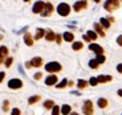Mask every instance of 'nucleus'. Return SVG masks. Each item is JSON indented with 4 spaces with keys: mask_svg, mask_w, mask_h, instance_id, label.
<instances>
[{
    "mask_svg": "<svg viewBox=\"0 0 122 115\" xmlns=\"http://www.w3.org/2000/svg\"><path fill=\"white\" fill-rule=\"evenodd\" d=\"M62 69L61 67V64L60 62H57V61H52V62H48V64L45 65V70L48 73H58L60 70Z\"/></svg>",
    "mask_w": 122,
    "mask_h": 115,
    "instance_id": "nucleus-1",
    "label": "nucleus"
},
{
    "mask_svg": "<svg viewBox=\"0 0 122 115\" xmlns=\"http://www.w3.org/2000/svg\"><path fill=\"white\" fill-rule=\"evenodd\" d=\"M57 13L60 16H68L70 13V5L68 3H60L57 5Z\"/></svg>",
    "mask_w": 122,
    "mask_h": 115,
    "instance_id": "nucleus-2",
    "label": "nucleus"
},
{
    "mask_svg": "<svg viewBox=\"0 0 122 115\" xmlns=\"http://www.w3.org/2000/svg\"><path fill=\"white\" fill-rule=\"evenodd\" d=\"M119 7V0H106L104 4V8L107 12H113Z\"/></svg>",
    "mask_w": 122,
    "mask_h": 115,
    "instance_id": "nucleus-3",
    "label": "nucleus"
},
{
    "mask_svg": "<svg viewBox=\"0 0 122 115\" xmlns=\"http://www.w3.org/2000/svg\"><path fill=\"white\" fill-rule=\"evenodd\" d=\"M8 87L12 89V90H17V89L23 87V81L19 78H12L8 81Z\"/></svg>",
    "mask_w": 122,
    "mask_h": 115,
    "instance_id": "nucleus-4",
    "label": "nucleus"
},
{
    "mask_svg": "<svg viewBox=\"0 0 122 115\" xmlns=\"http://www.w3.org/2000/svg\"><path fill=\"white\" fill-rule=\"evenodd\" d=\"M82 112L85 115H92L93 114V102H92L90 99L85 101V103H84V106H82Z\"/></svg>",
    "mask_w": 122,
    "mask_h": 115,
    "instance_id": "nucleus-5",
    "label": "nucleus"
},
{
    "mask_svg": "<svg viewBox=\"0 0 122 115\" xmlns=\"http://www.w3.org/2000/svg\"><path fill=\"white\" fill-rule=\"evenodd\" d=\"M44 7H45V3L41 1V0H39V1H36V3L33 4L32 11H33V13H41L44 11Z\"/></svg>",
    "mask_w": 122,
    "mask_h": 115,
    "instance_id": "nucleus-6",
    "label": "nucleus"
},
{
    "mask_svg": "<svg viewBox=\"0 0 122 115\" xmlns=\"http://www.w3.org/2000/svg\"><path fill=\"white\" fill-rule=\"evenodd\" d=\"M53 11H55V8H53L52 4H51V3H45V7H44V11L41 12V16H44V17L51 16L53 13Z\"/></svg>",
    "mask_w": 122,
    "mask_h": 115,
    "instance_id": "nucleus-7",
    "label": "nucleus"
},
{
    "mask_svg": "<svg viewBox=\"0 0 122 115\" xmlns=\"http://www.w3.org/2000/svg\"><path fill=\"white\" fill-rule=\"evenodd\" d=\"M86 7H88V1H86V0H78L77 3H74L73 9L76 11V12H80L81 9L86 8Z\"/></svg>",
    "mask_w": 122,
    "mask_h": 115,
    "instance_id": "nucleus-8",
    "label": "nucleus"
},
{
    "mask_svg": "<svg viewBox=\"0 0 122 115\" xmlns=\"http://www.w3.org/2000/svg\"><path fill=\"white\" fill-rule=\"evenodd\" d=\"M89 49L93 50L96 54H104V48L101 45H98V44H90V45H89Z\"/></svg>",
    "mask_w": 122,
    "mask_h": 115,
    "instance_id": "nucleus-9",
    "label": "nucleus"
},
{
    "mask_svg": "<svg viewBox=\"0 0 122 115\" xmlns=\"http://www.w3.org/2000/svg\"><path fill=\"white\" fill-rule=\"evenodd\" d=\"M56 83H57V76H56V74H51L49 77H46V79H45L46 86H53V85H56Z\"/></svg>",
    "mask_w": 122,
    "mask_h": 115,
    "instance_id": "nucleus-10",
    "label": "nucleus"
},
{
    "mask_svg": "<svg viewBox=\"0 0 122 115\" xmlns=\"http://www.w3.org/2000/svg\"><path fill=\"white\" fill-rule=\"evenodd\" d=\"M24 43H25V45H28V46L33 45V37H32V34H30L29 32H25V34H24Z\"/></svg>",
    "mask_w": 122,
    "mask_h": 115,
    "instance_id": "nucleus-11",
    "label": "nucleus"
},
{
    "mask_svg": "<svg viewBox=\"0 0 122 115\" xmlns=\"http://www.w3.org/2000/svg\"><path fill=\"white\" fill-rule=\"evenodd\" d=\"M30 64H32V66H35V67H40L41 65H43V58L41 57H33L32 60H30Z\"/></svg>",
    "mask_w": 122,
    "mask_h": 115,
    "instance_id": "nucleus-12",
    "label": "nucleus"
},
{
    "mask_svg": "<svg viewBox=\"0 0 122 115\" xmlns=\"http://www.w3.org/2000/svg\"><path fill=\"white\" fill-rule=\"evenodd\" d=\"M62 37H64V40L66 43H73L74 41V34L72 33V32H64Z\"/></svg>",
    "mask_w": 122,
    "mask_h": 115,
    "instance_id": "nucleus-13",
    "label": "nucleus"
},
{
    "mask_svg": "<svg viewBox=\"0 0 122 115\" xmlns=\"http://www.w3.org/2000/svg\"><path fill=\"white\" fill-rule=\"evenodd\" d=\"M94 29H96V33H97V34H100L101 37H105L104 28H102V25H101L100 23H96V24H94Z\"/></svg>",
    "mask_w": 122,
    "mask_h": 115,
    "instance_id": "nucleus-14",
    "label": "nucleus"
},
{
    "mask_svg": "<svg viewBox=\"0 0 122 115\" xmlns=\"http://www.w3.org/2000/svg\"><path fill=\"white\" fill-rule=\"evenodd\" d=\"M112 79H113V77H112V76H98V77H97L98 83H105V82H110Z\"/></svg>",
    "mask_w": 122,
    "mask_h": 115,
    "instance_id": "nucleus-15",
    "label": "nucleus"
},
{
    "mask_svg": "<svg viewBox=\"0 0 122 115\" xmlns=\"http://www.w3.org/2000/svg\"><path fill=\"white\" fill-rule=\"evenodd\" d=\"M45 38H46V41H53L56 38V33L51 29L45 30Z\"/></svg>",
    "mask_w": 122,
    "mask_h": 115,
    "instance_id": "nucleus-16",
    "label": "nucleus"
},
{
    "mask_svg": "<svg viewBox=\"0 0 122 115\" xmlns=\"http://www.w3.org/2000/svg\"><path fill=\"white\" fill-rule=\"evenodd\" d=\"M45 36V30L43 28H37L36 29V34H35V40H40Z\"/></svg>",
    "mask_w": 122,
    "mask_h": 115,
    "instance_id": "nucleus-17",
    "label": "nucleus"
},
{
    "mask_svg": "<svg viewBox=\"0 0 122 115\" xmlns=\"http://www.w3.org/2000/svg\"><path fill=\"white\" fill-rule=\"evenodd\" d=\"M97 105H98L100 109H105V107L107 106V99H106V98H98Z\"/></svg>",
    "mask_w": 122,
    "mask_h": 115,
    "instance_id": "nucleus-18",
    "label": "nucleus"
},
{
    "mask_svg": "<svg viewBox=\"0 0 122 115\" xmlns=\"http://www.w3.org/2000/svg\"><path fill=\"white\" fill-rule=\"evenodd\" d=\"M72 112V107L69 105H64V106L61 107V114L62 115H69Z\"/></svg>",
    "mask_w": 122,
    "mask_h": 115,
    "instance_id": "nucleus-19",
    "label": "nucleus"
},
{
    "mask_svg": "<svg viewBox=\"0 0 122 115\" xmlns=\"http://www.w3.org/2000/svg\"><path fill=\"white\" fill-rule=\"evenodd\" d=\"M100 24L102 25V28H105V29L110 28V21L107 20V19H105V17H101L100 19Z\"/></svg>",
    "mask_w": 122,
    "mask_h": 115,
    "instance_id": "nucleus-20",
    "label": "nucleus"
},
{
    "mask_svg": "<svg viewBox=\"0 0 122 115\" xmlns=\"http://www.w3.org/2000/svg\"><path fill=\"white\" fill-rule=\"evenodd\" d=\"M86 36H88L89 38L92 40V41H96V40H97V36H98V34L96 33L94 30H88V32H86Z\"/></svg>",
    "mask_w": 122,
    "mask_h": 115,
    "instance_id": "nucleus-21",
    "label": "nucleus"
},
{
    "mask_svg": "<svg viewBox=\"0 0 122 115\" xmlns=\"http://www.w3.org/2000/svg\"><path fill=\"white\" fill-rule=\"evenodd\" d=\"M88 85H89V82L88 81H84V79H78V82H77V87L81 89V90H82V89H85Z\"/></svg>",
    "mask_w": 122,
    "mask_h": 115,
    "instance_id": "nucleus-22",
    "label": "nucleus"
},
{
    "mask_svg": "<svg viewBox=\"0 0 122 115\" xmlns=\"http://www.w3.org/2000/svg\"><path fill=\"white\" fill-rule=\"evenodd\" d=\"M72 48H73V50H81V49L84 48V44L81 43V41H76V43H73Z\"/></svg>",
    "mask_w": 122,
    "mask_h": 115,
    "instance_id": "nucleus-23",
    "label": "nucleus"
},
{
    "mask_svg": "<svg viewBox=\"0 0 122 115\" xmlns=\"http://www.w3.org/2000/svg\"><path fill=\"white\" fill-rule=\"evenodd\" d=\"M53 106H55V102H53L52 99H48V101H45V102H44V107H45L46 110L52 109Z\"/></svg>",
    "mask_w": 122,
    "mask_h": 115,
    "instance_id": "nucleus-24",
    "label": "nucleus"
},
{
    "mask_svg": "<svg viewBox=\"0 0 122 115\" xmlns=\"http://www.w3.org/2000/svg\"><path fill=\"white\" fill-rule=\"evenodd\" d=\"M39 101H40V95H33V97H30L28 99V103L29 105H33V103H37Z\"/></svg>",
    "mask_w": 122,
    "mask_h": 115,
    "instance_id": "nucleus-25",
    "label": "nucleus"
},
{
    "mask_svg": "<svg viewBox=\"0 0 122 115\" xmlns=\"http://www.w3.org/2000/svg\"><path fill=\"white\" fill-rule=\"evenodd\" d=\"M98 65H100V64L97 62V60H96V58H94V60H90V61H89V67H92V69H97Z\"/></svg>",
    "mask_w": 122,
    "mask_h": 115,
    "instance_id": "nucleus-26",
    "label": "nucleus"
},
{
    "mask_svg": "<svg viewBox=\"0 0 122 115\" xmlns=\"http://www.w3.org/2000/svg\"><path fill=\"white\" fill-rule=\"evenodd\" d=\"M65 86H68V79L66 78H64L60 83H58V85H56V87H57V89H64Z\"/></svg>",
    "mask_w": 122,
    "mask_h": 115,
    "instance_id": "nucleus-27",
    "label": "nucleus"
},
{
    "mask_svg": "<svg viewBox=\"0 0 122 115\" xmlns=\"http://www.w3.org/2000/svg\"><path fill=\"white\" fill-rule=\"evenodd\" d=\"M60 112H61V109L55 105V106L52 107V115H60Z\"/></svg>",
    "mask_w": 122,
    "mask_h": 115,
    "instance_id": "nucleus-28",
    "label": "nucleus"
},
{
    "mask_svg": "<svg viewBox=\"0 0 122 115\" xmlns=\"http://www.w3.org/2000/svg\"><path fill=\"white\" fill-rule=\"evenodd\" d=\"M96 60H97V62H98V64H104L106 58H105V56H104V54H97Z\"/></svg>",
    "mask_w": 122,
    "mask_h": 115,
    "instance_id": "nucleus-29",
    "label": "nucleus"
},
{
    "mask_svg": "<svg viewBox=\"0 0 122 115\" xmlns=\"http://www.w3.org/2000/svg\"><path fill=\"white\" fill-rule=\"evenodd\" d=\"M0 54L1 56H4V57H5L7 54H8V48H7V46H0Z\"/></svg>",
    "mask_w": 122,
    "mask_h": 115,
    "instance_id": "nucleus-30",
    "label": "nucleus"
},
{
    "mask_svg": "<svg viewBox=\"0 0 122 115\" xmlns=\"http://www.w3.org/2000/svg\"><path fill=\"white\" fill-rule=\"evenodd\" d=\"M89 85H90V86H97L98 85L97 78H96V77H92V78L89 79Z\"/></svg>",
    "mask_w": 122,
    "mask_h": 115,
    "instance_id": "nucleus-31",
    "label": "nucleus"
},
{
    "mask_svg": "<svg viewBox=\"0 0 122 115\" xmlns=\"http://www.w3.org/2000/svg\"><path fill=\"white\" fill-rule=\"evenodd\" d=\"M12 62H13V58H12V57H8V58L5 60V62H4V64H5V66H7V67H11Z\"/></svg>",
    "mask_w": 122,
    "mask_h": 115,
    "instance_id": "nucleus-32",
    "label": "nucleus"
},
{
    "mask_svg": "<svg viewBox=\"0 0 122 115\" xmlns=\"http://www.w3.org/2000/svg\"><path fill=\"white\" fill-rule=\"evenodd\" d=\"M8 110H9V102H8V101H4V102H3V111H8Z\"/></svg>",
    "mask_w": 122,
    "mask_h": 115,
    "instance_id": "nucleus-33",
    "label": "nucleus"
},
{
    "mask_svg": "<svg viewBox=\"0 0 122 115\" xmlns=\"http://www.w3.org/2000/svg\"><path fill=\"white\" fill-rule=\"evenodd\" d=\"M41 77H43V73H40V72H37L36 74L33 76V78L36 79V81H39V79H41Z\"/></svg>",
    "mask_w": 122,
    "mask_h": 115,
    "instance_id": "nucleus-34",
    "label": "nucleus"
},
{
    "mask_svg": "<svg viewBox=\"0 0 122 115\" xmlns=\"http://www.w3.org/2000/svg\"><path fill=\"white\" fill-rule=\"evenodd\" d=\"M11 115H21V112H20V110H19V109H12Z\"/></svg>",
    "mask_w": 122,
    "mask_h": 115,
    "instance_id": "nucleus-35",
    "label": "nucleus"
},
{
    "mask_svg": "<svg viewBox=\"0 0 122 115\" xmlns=\"http://www.w3.org/2000/svg\"><path fill=\"white\" fill-rule=\"evenodd\" d=\"M4 78H5V73H4V72H0V83L4 81Z\"/></svg>",
    "mask_w": 122,
    "mask_h": 115,
    "instance_id": "nucleus-36",
    "label": "nucleus"
},
{
    "mask_svg": "<svg viewBox=\"0 0 122 115\" xmlns=\"http://www.w3.org/2000/svg\"><path fill=\"white\" fill-rule=\"evenodd\" d=\"M117 44H118L119 46H122V34L117 37Z\"/></svg>",
    "mask_w": 122,
    "mask_h": 115,
    "instance_id": "nucleus-37",
    "label": "nucleus"
},
{
    "mask_svg": "<svg viewBox=\"0 0 122 115\" xmlns=\"http://www.w3.org/2000/svg\"><path fill=\"white\" fill-rule=\"evenodd\" d=\"M82 40H84V41H86V43H90V41H92V40L86 36V34H84V36H82Z\"/></svg>",
    "mask_w": 122,
    "mask_h": 115,
    "instance_id": "nucleus-38",
    "label": "nucleus"
},
{
    "mask_svg": "<svg viewBox=\"0 0 122 115\" xmlns=\"http://www.w3.org/2000/svg\"><path fill=\"white\" fill-rule=\"evenodd\" d=\"M56 41H57V44H61V36L60 34H56Z\"/></svg>",
    "mask_w": 122,
    "mask_h": 115,
    "instance_id": "nucleus-39",
    "label": "nucleus"
},
{
    "mask_svg": "<svg viewBox=\"0 0 122 115\" xmlns=\"http://www.w3.org/2000/svg\"><path fill=\"white\" fill-rule=\"evenodd\" d=\"M117 72L121 73V74H122V64H119L118 66H117Z\"/></svg>",
    "mask_w": 122,
    "mask_h": 115,
    "instance_id": "nucleus-40",
    "label": "nucleus"
},
{
    "mask_svg": "<svg viewBox=\"0 0 122 115\" xmlns=\"http://www.w3.org/2000/svg\"><path fill=\"white\" fill-rule=\"evenodd\" d=\"M3 62H4V56H1V54H0V65L3 64Z\"/></svg>",
    "mask_w": 122,
    "mask_h": 115,
    "instance_id": "nucleus-41",
    "label": "nucleus"
},
{
    "mask_svg": "<svg viewBox=\"0 0 122 115\" xmlns=\"http://www.w3.org/2000/svg\"><path fill=\"white\" fill-rule=\"evenodd\" d=\"M25 66H27V67H30V66H32V64H30V61H29V62H25Z\"/></svg>",
    "mask_w": 122,
    "mask_h": 115,
    "instance_id": "nucleus-42",
    "label": "nucleus"
},
{
    "mask_svg": "<svg viewBox=\"0 0 122 115\" xmlns=\"http://www.w3.org/2000/svg\"><path fill=\"white\" fill-rule=\"evenodd\" d=\"M117 94H118L119 97H122V89H119V90H118V91H117Z\"/></svg>",
    "mask_w": 122,
    "mask_h": 115,
    "instance_id": "nucleus-43",
    "label": "nucleus"
},
{
    "mask_svg": "<svg viewBox=\"0 0 122 115\" xmlns=\"http://www.w3.org/2000/svg\"><path fill=\"white\" fill-rule=\"evenodd\" d=\"M73 85H74V83L72 81H68V86H73Z\"/></svg>",
    "mask_w": 122,
    "mask_h": 115,
    "instance_id": "nucleus-44",
    "label": "nucleus"
},
{
    "mask_svg": "<svg viewBox=\"0 0 122 115\" xmlns=\"http://www.w3.org/2000/svg\"><path fill=\"white\" fill-rule=\"evenodd\" d=\"M69 115H78V114H77V112H70Z\"/></svg>",
    "mask_w": 122,
    "mask_h": 115,
    "instance_id": "nucleus-45",
    "label": "nucleus"
},
{
    "mask_svg": "<svg viewBox=\"0 0 122 115\" xmlns=\"http://www.w3.org/2000/svg\"><path fill=\"white\" fill-rule=\"evenodd\" d=\"M93 1H96V3H98V1H100V0H93Z\"/></svg>",
    "mask_w": 122,
    "mask_h": 115,
    "instance_id": "nucleus-46",
    "label": "nucleus"
},
{
    "mask_svg": "<svg viewBox=\"0 0 122 115\" xmlns=\"http://www.w3.org/2000/svg\"><path fill=\"white\" fill-rule=\"evenodd\" d=\"M24 1H25V3H28V1H30V0H24Z\"/></svg>",
    "mask_w": 122,
    "mask_h": 115,
    "instance_id": "nucleus-47",
    "label": "nucleus"
}]
</instances>
